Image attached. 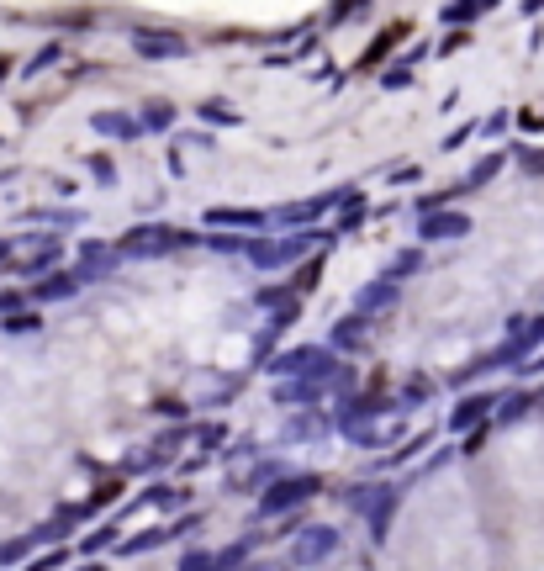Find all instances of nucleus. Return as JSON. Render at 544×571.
Here are the masks:
<instances>
[{
    "mask_svg": "<svg viewBox=\"0 0 544 571\" xmlns=\"http://www.w3.org/2000/svg\"><path fill=\"white\" fill-rule=\"evenodd\" d=\"M323 244L328 249V238H317V233H259L249 238V249H243V260H249L254 270H291V265H302L307 254Z\"/></svg>",
    "mask_w": 544,
    "mask_h": 571,
    "instance_id": "nucleus-1",
    "label": "nucleus"
},
{
    "mask_svg": "<svg viewBox=\"0 0 544 571\" xmlns=\"http://www.w3.org/2000/svg\"><path fill=\"white\" fill-rule=\"evenodd\" d=\"M265 371L275 376V386L280 381H333L344 371V360L333 355L328 344H296V349H286V355H270Z\"/></svg>",
    "mask_w": 544,
    "mask_h": 571,
    "instance_id": "nucleus-2",
    "label": "nucleus"
},
{
    "mask_svg": "<svg viewBox=\"0 0 544 571\" xmlns=\"http://www.w3.org/2000/svg\"><path fill=\"white\" fill-rule=\"evenodd\" d=\"M323 492V476L317 471H280V482H270L259 492V519H280V513H296L302 503Z\"/></svg>",
    "mask_w": 544,
    "mask_h": 571,
    "instance_id": "nucleus-3",
    "label": "nucleus"
},
{
    "mask_svg": "<svg viewBox=\"0 0 544 571\" xmlns=\"http://www.w3.org/2000/svg\"><path fill=\"white\" fill-rule=\"evenodd\" d=\"M185 244H196V233H180L170 223H143L133 233H122L117 244H111V254H117V260H154V254H175Z\"/></svg>",
    "mask_w": 544,
    "mask_h": 571,
    "instance_id": "nucleus-4",
    "label": "nucleus"
},
{
    "mask_svg": "<svg viewBox=\"0 0 544 571\" xmlns=\"http://www.w3.org/2000/svg\"><path fill=\"white\" fill-rule=\"evenodd\" d=\"M539 344H544V312H539V318L513 323V339L502 344V349H492V355H486L481 365H471L465 376H455V386H460V381H471V376H481V371H502V365H518V360L529 355V349H539Z\"/></svg>",
    "mask_w": 544,
    "mask_h": 571,
    "instance_id": "nucleus-5",
    "label": "nucleus"
},
{
    "mask_svg": "<svg viewBox=\"0 0 544 571\" xmlns=\"http://www.w3.org/2000/svg\"><path fill=\"white\" fill-rule=\"evenodd\" d=\"M397 487L391 482H360V487H349V508L360 513V519H370V529H375V540L386 534V524H391V513H397Z\"/></svg>",
    "mask_w": 544,
    "mask_h": 571,
    "instance_id": "nucleus-6",
    "label": "nucleus"
},
{
    "mask_svg": "<svg viewBox=\"0 0 544 571\" xmlns=\"http://www.w3.org/2000/svg\"><path fill=\"white\" fill-rule=\"evenodd\" d=\"M254 534L249 540H233L228 550H191V556L180 561V571H243L249 566V556H254Z\"/></svg>",
    "mask_w": 544,
    "mask_h": 571,
    "instance_id": "nucleus-7",
    "label": "nucleus"
},
{
    "mask_svg": "<svg viewBox=\"0 0 544 571\" xmlns=\"http://www.w3.org/2000/svg\"><path fill=\"white\" fill-rule=\"evenodd\" d=\"M328 556H339V529H333V524H307L302 534H296V545H291L296 566H317Z\"/></svg>",
    "mask_w": 544,
    "mask_h": 571,
    "instance_id": "nucleus-8",
    "label": "nucleus"
},
{
    "mask_svg": "<svg viewBox=\"0 0 544 571\" xmlns=\"http://www.w3.org/2000/svg\"><path fill=\"white\" fill-rule=\"evenodd\" d=\"M133 48L143 53V59H185V53H191V38L164 32V27H138L133 32Z\"/></svg>",
    "mask_w": 544,
    "mask_h": 571,
    "instance_id": "nucleus-9",
    "label": "nucleus"
},
{
    "mask_svg": "<svg viewBox=\"0 0 544 571\" xmlns=\"http://www.w3.org/2000/svg\"><path fill=\"white\" fill-rule=\"evenodd\" d=\"M471 233V217L465 212H428V217H418V244H439V238H465Z\"/></svg>",
    "mask_w": 544,
    "mask_h": 571,
    "instance_id": "nucleus-10",
    "label": "nucleus"
},
{
    "mask_svg": "<svg viewBox=\"0 0 544 571\" xmlns=\"http://www.w3.org/2000/svg\"><path fill=\"white\" fill-rule=\"evenodd\" d=\"M497 413V392H476V397H465L455 413H449V434H465V429H481V423H492Z\"/></svg>",
    "mask_w": 544,
    "mask_h": 571,
    "instance_id": "nucleus-11",
    "label": "nucleus"
},
{
    "mask_svg": "<svg viewBox=\"0 0 544 571\" xmlns=\"http://www.w3.org/2000/svg\"><path fill=\"white\" fill-rule=\"evenodd\" d=\"M265 223H270L265 212H233V207H212V212H206V233L238 228L243 238H259V233H265Z\"/></svg>",
    "mask_w": 544,
    "mask_h": 571,
    "instance_id": "nucleus-12",
    "label": "nucleus"
},
{
    "mask_svg": "<svg viewBox=\"0 0 544 571\" xmlns=\"http://www.w3.org/2000/svg\"><path fill=\"white\" fill-rule=\"evenodd\" d=\"M185 529H196V519H180V524H170V529H143V534H127V540L117 545V556H148V550H159L164 540H175V534H185Z\"/></svg>",
    "mask_w": 544,
    "mask_h": 571,
    "instance_id": "nucleus-13",
    "label": "nucleus"
},
{
    "mask_svg": "<svg viewBox=\"0 0 544 571\" xmlns=\"http://www.w3.org/2000/svg\"><path fill=\"white\" fill-rule=\"evenodd\" d=\"M365 339H370V318H360V312H344V318L333 323L328 349H333V355H349V349H360Z\"/></svg>",
    "mask_w": 544,
    "mask_h": 571,
    "instance_id": "nucleus-14",
    "label": "nucleus"
},
{
    "mask_svg": "<svg viewBox=\"0 0 544 571\" xmlns=\"http://www.w3.org/2000/svg\"><path fill=\"white\" fill-rule=\"evenodd\" d=\"M191 439V429H170V434H159L148 450H138V460H133V471H148V466H170V455Z\"/></svg>",
    "mask_w": 544,
    "mask_h": 571,
    "instance_id": "nucleus-15",
    "label": "nucleus"
},
{
    "mask_svg": "<svg viewBox=\"0 0 544 571\" xmlns=\"http://www.w3.org/2000/svg\"><path fill=\"white\" fill-rule=\"evenodd\" d=\"M402 302V286H391V281H370L365 291H360V302H354V312L360 318H375V312H391Z\"/></svg>",
    "mask_w": 544,
    "mask_h": 571,
    "instance_id": "nucleus-16",
    "label": "nucleus"
},
{
    "mask_svg": "<svg viewBox=\"0 0 544 571\" xmlns=\"http://www.w3.org/2000/svg\"><path fill=\"white\" fill-rule=\"evenodd\" d=\"M402 38H407V27H402V22H391V27L381 32V38H375V43L360 53V64H354V75H365V69H381V64H386V53L397 48Z\"/></svg>",
    "mask_w": 544,
    "mask_h": 571,
    "instance_id": "nucleus-17",
    "label": "nucleus"
},
{
    "mask_svg": "<svg viewBox=\"0 0 544 571\" xmlns=\"http://www.w3.org/2000/svg\"><path fill=\"white\" fill-rule=\"evenodd\" d=\"M323 265H328V254H307V260L296 265V275H291V281H286V291H291L296 302H302L307 291H312L317 281H323Z\"/></svg>",
    "mask_w": 544,
    "mask_h": 571,
    "instance_id": "nucleus-18",
    "label": "nucleus"
},
{
    "mask_svg": "<svg viewBox=\"0 0 544 571\" xmlns=\"http://www.w3.org/2000/svg\"><path fill=\"white\" fill-rule=\"evenodd\" d=\"M96 133H101V138H122V143L143 138L138 122H133V112H96Z\"/></svg>",
    "mask_w": 544,
    "mask_h": 571,
    "instance_id": "nucleus-19",
    "label": "nucleus"
},
{
    "mask_svg": "<svg viewBox=\"0 0 544 571\" xmlns=\"http://www.w3.org/2000/svg\"><path fill=\"white\" fill-rule=\"evenodd\" d=\"M138 122V133H170V122H175V106L170 101H148L143 112L133 117Z\"/></svg>",
    "mask_w": 544,
    "mask_h": 571,
    "instance_id": "nucleus-20",
    "label": "nucleus"
},
{
    "mask_svg": "<svg viewBox=\"0 0 544 571\" xmlns=\"http://www.w3.org/2000/svg\"><path fill=\"white\" fill-rule=\"evenodd\" d=\"M534 408V392H508V397H497V413H492V423L497 429H508V423H518L523 413Z\"/></svg>",
    "mask_w": 544,
    "mask_h": 571,
    "instance_id": "nucleus-21",
    "label": "nucleus"
},
{
    "mask_svg": "<svg viewBox=\"0 0 544 571\" xmlns=\"http://www.w3.org/2000/svg\"><path fill=\"white\" fill-rule=\"evenodd\" d=\"M80 286H85V275H48V281L37 286L32 297H37V302H59V297H74Z\"/></svg>",
    "mask_w": 544,
    "mask_h": 571,
    "instance_id": "nucleus-22",
    "label": "nucleus"
},
{
    "mask_svg": "<svg viewBox=\"0 0 544 571\" xmlns=\"http://www.w3.org/2000/svg\"><path fill=\"white\" fill-rule=\"evenodd\" d=\"M502 164H508V154H486V159L476 164V170H471V175H465V180H460V186H465V191H481V186H486V180H492V175L502 170Z\"/></svg>",
    "mask_w": 544,
    "mask_h": 571,
    "instance_id": "nucleus-23",
    "label": "nucleus"
},
{
    "mask_svg": "<svg viewBox=\"0 0 544 571\" xmlns=\"http://www.w3.org/2000/svg\"><path fill=\"white\" fill-rule=\"evenodd\" d=\"M196 244H206L212 254H243V249H249V238H243V233H201Z\"/></svg>",
    "mask_w": 544,
    "mask_h": 571,
    "instance_id": "nucleus-24",
    "label": "nucleus"
},
{
    "mask_svg": "<svg viewBox=\"0 0 544 571\" xmlns=\"http://www.w3.org/2000/svg\"><path fill=\"white\" fill-rule=\"evenodd\" d=\"M196 117H201V122H212V127H238V112H233L228 101H201V106H196Z\"/></svg>",
    "mask_w": 544,
    "mask_h": 571,
    "instance_id": "nucleus-25",
    "label": "nucleus"
},
{
    "mask_svg": "<svg viewBox=\"0 0 544 571\" xmlns=\"http://www.w3.org/2000/svg\"><path fill=\"white\" fill-rule=\"evenodd\" d=\"M365 217H370V201H365L360 191H349V196H344V217H339V228L349 233V228H360Z\"/></svg>",
    "mask_w": 544,
    "mask_h": 571,
    "instance_id": "nucleus-26",
    "label": "nucleus"
},
{
    "mask_svg": "<svg viewBox=\"0 0 544 571\" xmlns=\"http://www.w3.org/2000/svg\"><path fill=\"white\" fill-rule=\"evenodd\" d=\"M412 270H423V249H407V254H397V265H391V270L381 275V281H391V286H397L402 275H412Z\"/></svg>",
    "mask_w": 544,
    "mask_h": 571,
    "instance_id": "nucleus-27",
    "label": "nucleus"
},
{
    "mask_svg": "<svg viewBox=\"0 0 544 571\" xmlns=\"http://www.w3.org/2000/svg\"><path fill=\"white\" fill-rule=\"evenodd\" d=\"M180 487H170V482H159V487H148L143 497H138V503H154V508H170V503H180Z\"/></svg>",
    "mask_w": 544,
    "mask_h": 571,
    "instance_id": "nucleus-28",
    "label": "nucleus"
},
{
    "mask_svg": "<svg viewBox=\"0 0 544 571\" xmlns=\"http://www.w3.org/2000/svg\"><path fill=\"white\" fill-rule=\"evenodd\" d=\"M106 545L117 550V524H111V529H96V534H90V540H85L80 550H85V556H96V550H106Z\"/></svg>",
    "mask_w": 544,
    "mask_h": 571,
    "instance_id": "nucleus-29",
    "label": "nucleus"
},
{
    "mask_svg": "<svg viewBox=\"0 0 544 571\" xmlns=\"http://www.w3.org/2000/svg\"><path fill=\"white\" fill-rule=\"evenodd\" d=\"M476 16H481V6H444V11H439V22H444V27H449V22L460 27V22H476Z\"/></svg>",
    "mask_w": 544,
    "mask_h": 571,
    "instance_id": "nucleus-30",
    "label": "nucleus"
},
{
    "mask_svg": "<svg viewBox=\"0 0 544 571\" xmlns=\"http://www.w3.org/2000/svg\"><path fill=\"white\" fill-rule=\"evenodd\" d=\"M122 492V482H111V487H96V492H90V503H85V513H101L106 503H111V497H117Z\"/></svg>",
    "mask_w": 544,
    "mask_h": 571,
    "instance_id": "nucleus-31",
    "label": "nucleus"
},
{
    "mask_svg": "<svg viewBox=\"0 0 544 571\" xmlns=\"http://www.w3.org/2000/svg\"><path fill=\"white\" fill-rule=\"evenodd\" d=\"M513 159H518V164H523V170H529V175H544V149H518Z\"/></svg>",
    "mask_w": 544,
    "mask_h": 571,
    "instance_id": "nucleus-32",
    "label": "nucleus"
},
{
    "mask_svg": "<svg viewBox=\"0 0 544 571\" xmlns=\"http://www.w3.org/2000/svg\"><path fill=\"white\" fill-rule=\"evenodd\" d=\"M513 117L508 112H497V117H486V122H476V133H486V138H492V133H502V127H508Z\"/></svg>",
    "mask_w": 544,
    "mask_h": 571,
    "instance_id": "nucleus-33",
    "label": "nucleus"
},
{
    "mask_svg": "<svg viewBox=\"0 0 544 571\" xmlns=\"http://www.w3.org/2000/svg\"><path fill=\"white\" fill-rule=\"evenodd\" d=\"M518 127L523 133H544V112H518Z\"/></svg>",
    "mask_w": 544,
    "mask_h": 571,
    "instance_id": "nucleus-34",
    "label": "nucleus"
},
{
    "mask_svg": "<svg viewBox=\"0 0 544 571\" xmlns=\"http://www.w3.org/2000/svg\"><path fill=\"white\" fill-rule=\"evenodd\" d=\"M407 80H412V64H397V69H391V75H386V85H391V90H402Z\"/></svg>",
    "mask_w": 544,
    "mask_h": 571,
    "instance_id": "nucleus-35",
    "label": "nucleus"
},
{
    "mask_svg": "<svg viewBox=\"0 0 544 571\" xmlns=\"http://www.w3.org/2000/svg\"><path fill=\"white\" fill-rule=\"evenodd\" d=\"M6 328H11V334H32V328H37V318H32V312H27V318H11Z\"/></svg>",
    "mask_w": 544,
    "mask_h": 571,
    "instance_id": "nucleus-36",
    "label": "nucleus"
},
{
    "mask_svg": "<svg viewBox=\"0 0 544 571\" xmlns=\"http://www.w3.org/2000/svg\"><path fill=\"white\" fill-rule=\"evenodd\" d=\"M90 164H96V180H101V186H106V180H117V170H111L106 159H90Z\"/></svg>",
    "mask_w": 544,
    "mask_h": 571,
    "instance_id": "nucleus-37",
    "label": "nucleus"
},
{
    "mask_svg": "<svg viewBox=\"0 0 544 571\" xmlns=\"http://www.w3.org/2000/svg\"><path fill=\"white\" fill-rule=\"evenodd\" d=\"M85 571H106V566H96V561H90V566H85Z\"/></svg>",
    "mask_w": 544,
    "mask_h": 571,
    "instance_id": "nucleus-38",
    "label": "nucleus"
},
{
    "mask_svg": "<svg viewBox=\"0 0 544 571\" xmlns=\"http://www.w3.org/2000/svg\"><path fill=\"white\" fill-rule=\"evenodd\" d=\"M243 571H270V566H243Z\"/></svg>",
    "mask_w": 544,
    "mask_h": 571,
    "instance_id": "nucleus-39",
    "label": "nucleus"
}]
</instances>
